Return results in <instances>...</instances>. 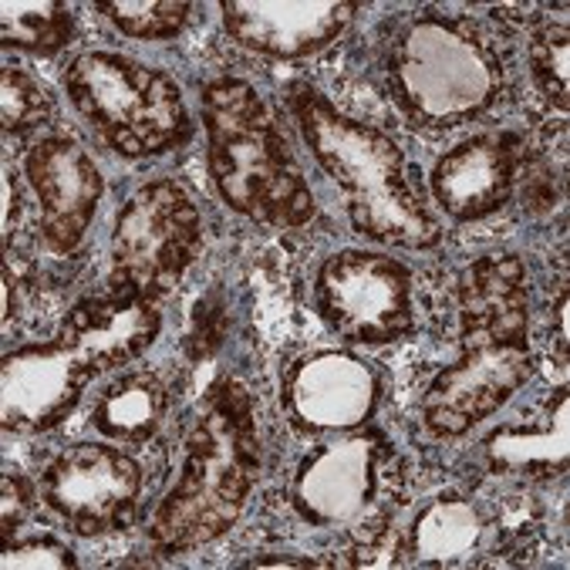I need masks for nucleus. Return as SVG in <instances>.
I'll list each match as a JSON object with an SVG mask.
<instances>
[{"label": "nucleus", "mask_w": 570, "mask_h": 570, "mask_svg": "<svg viewBox=\"0 0 570 570\" xmlns=\"http://www.w3.org/2000/svg\"><path fill=\"white\" fill-rule=\"evenodd\" d=\"M261 473V435L250 392L237 382H219L193 432L176 487L153 513L149 537L166 553H183L219 540L230 530Z\"/></svg>", "instance_id": "1"}, {"label": "nucleus", "mask_w": 570, "mask_h": 570, "mask_svg": "<svg viewBox=\"0 0 570 570\" xmlns=\"http://www.w3.org/2000/svg\"><path fill=\"white\" fill-rule=\"evenodd\" d=\"M291 101L304 142L337 183L358 234L409 250H425L442 240L439 219L409 186L405 159L395 139L375 126L341 116L324 95L307 85H297Z\"/></svg>", "instance_id": "2"}, {"label": "nucleus", "mask_w": 570, "mask_h": 570, "mask_svg": "<svg viewBox=\"0 0 570 570\" xmlns=\"http://www.w3.org/2000/svg\"><path fill=\"white\" fill-rule=\"evenodd\" d=\"M203 126L209 173L237 213L271 226H304L314 196L301 163L264 95L240 78H216L203 88Z\"/></svg>", "instance_id": "3"}, {"label": "nucleus", "mask_w": 570, "mask_h": 570, "mask_svg": "<svg viewBox=\"0 0 570 570\" xmlns=\"http://www.w3.org/2000/svg\"><path fill=\"white\" fill-rule=\"evenodd\" d=\"M389 81L412 122L449 129L483 116L500 98L503 71L476 28L442 14H419L392 45Z\"/></svg>", "instance_id": "4"}, {"label": "nucleus", "mask_w": 570, "mask_h": 570, "mask_svg": "<svg viewBox=\"0 0 570 570\" xmlns=\"http://www.w3.org/2000/svg\"><path fill=\"white\" fill-rule=\"evenodd\" d=\"M65 88L81 119L126 159L173 153L193 132L179 85L132 58L88 51L68 65Z\"/></svg>", "instance_id": "5"}, {"label": "nucleus", "mask_w": 570, "mask_h": 570, "mask_svg": "<svg viewBox=\"0 0 570 570\" xmlns=\"http://www.w3.org/2000/svg\"><path fill=\"white\" fill-rule=\"evenodd\" d=\"M199 247L203 219L193 196L173 179H156L119 213L111 244V291L159 301L183 281Z\"/></svg>", "instance_id": "6"}, {"label": "nucleus", "mask_w": 570, "mask_h": 570, "mask_svg": "<svg viewBox=\"0 0 570 570\" xmlns=\"http://www.w3.org/2000/svg\"><path fill=\"white\" fill-rule=\"evenodd\" d=\"M317 307L355 345H392L412 331L409 271L382 254L341 250L317 274Z\"/></svg>", "instance_id": "7"}, {"label": "nucleus", "mask_w": 570, "mask_h": 570, "mask_svg": "<svg viewBox=\"0 0 570 570\" xmlns=\"http://www.w3.org/2000/svg\"><path fill=\"white\" fill-rule=\"evenodd\" d=\"M142 493V470L111 445H75L41 473V500L71 530L95 537L126 530Z\"/></svg>", "instance_id": "8"}, {"label": "nucleus", "mask_w": 570, "mask_h": 570, "mask_svg": "<svg viewBox=\"0 0 570 570\" xmlns=\"http://www.w3.org/2000/svg\"><path fill=\"white\" fill-rule=\"evenodd\" d=\"M533 372L530 341H463V358L425 392V425L439 435H463L523 389Z\"/></svg>", "instance_id": "9"}, {"label": "nucleus", "mask_w": 570, "mask_h": 570, "mask_svg": "<svg viewBox=\"0 0 570 570\" xmlns=\"http://www.w3.org/2000/svg\"><path fill=\"white\" fill-rule=\"evenodd\" d=\"M385 442L375 432L341 435L337 442L311 452L294 476V507L327 530H348L368 523L379 500Z\"/></svg>", "instance_id": "10"}, {"label": "nucleus", "mask_w": 570, "mask_h": 570, "mask_svg": "<svg viewBox=\"0 0 570 570\" xmlns=\"http://www.w3.org/2000/svg\"><path fill=\"white\" fill-rule=\"evenodd\" d=\"M95 375L61 345L18 348L0 365V415L11 432H41L58 425L81 399Z\"/></svg>", "instance_id": "11"}, {"label": "nucleus", "mask_w": 570, "mask_h": 570, "mask_svg": "<svg viewBox=\"0 0 570 570\" xmlns=\"http://www.w3.org/2000/svg\"><path fill=\"white\" fill-rule=\"evenodd\" d=\"M379 402L375 372L348 352H314L284 375L287 412L314 432H352Z\"/></svg>", "instance_id": "12"}, {"label": "nucleus", "mask_w": 570, "mask_h": 570, "mask_svg": "<svg viewBox=\"0 0 570 570\" xmlns=\"http://www.w3.org/2000/svg\"><path fill=\"white\" fill-rule=\"evenodd\" d=\"M28 179L41 203V237L55 254H71L101 199V173L68 136H48L28 153Z\"/></svg>", "instance_id": "13"}, {"label": "nucleus", "mask_w": 570, "mask_h": 570, "mask_svg": "<svg viewBox=\"0 0 570 570\" xmlns=\"http://www.w3.org/2000/svg\"><path fill=\"white\" fill-rule=\"evenodd\" d=\"M348 0H223V21L250 51L307 58L334 45L355 18Z\"/></svg>", "instance_id": "14"}, {"label": "nucleus", "mask_w": 570, "mask_h": 570, "mask_svg": "<svg viewBox=\"0 0 570 570\" xmlns=\"http://www.w3.org/2000/svg\"><path fill=\"white\" fill-rule=\"evenodd\" d=\"M156 334H159L156 301L111 291L108 297L85 301L71 314H65L55 337L91 375H98L139 358L156 341Z\"/></svg>", "instance_id": "15"}, {"label": "nucleus", "mask_w": 570, "mask_h": 570, "mask_svg": "<svg viewBox=\"0 0 570 570\" xmlns=\"http://www.w3.org/2000/svg\"><path fill=\"white\" fill-rule=\"evenodd\" d=\"M523 146L513 132H483L455 146L432 173L439 206L455 219H483L497 213L517 186Z\"/></svg>", "instance_id": "16"}, {"label": "nucleus", "mask_w": 570, "mask_h": 570, "mask_svg": "<svg viewBox=\"0 0 570 570\" xmlns=\"http://www.w3.org/2000/svg\"><path fill=\"white\" fill-rule=\"evenodd\" d=\"M463 341H530V287L527 267L510 257H483L460 277Z\"/></svg>", "instance_id": "17"}, {"label": "nucleus", "mask_w": 570, "mask_h": 570, "mask_svg": "<svg viewBox=\"0 0 570 570\" xmlns=\"http://www.w3.org/2000/svg\"><path fill=\"white\" fill-rule=\"evenodd\" d=\"M169 409V392L163 385L159 375L153 372H139V375H126L116 385H108L91 412V425L108 435L129 445L149 442Z\"/></svg>", "instance_id": "18"}, {"label": "nucleus", "mask_w": 570, "mask_h": 570, "mask_svg": "<svg viewBox=\"0 0 570 570\" xmlns=\"http://www.w3.org/2000/svg\"><path fill=\"white\" fill-rule=\"evenodd\" d=\"M547 429H500L487 455L500 473H563L567 466V395Z\"/></svg>", "instance_id": "19"}, {"label": "nucleus", "mask_w": 570, "mask_h": 570, "mask_svg": "<svg viewBox=\"0 0 570 570\" xmlns=\"http://www.w3.org/2000/svg\"><path fill=\"white\" fill-rule=\"evenodd\" d=\"M483 517L463 500H439L415 523V553L422 563H460L480 547Z\"/></svg>", "instance_id": "20"}, {"label": "nucleus", "mask_w": 570, "mask_h": 570, "mask_svg": "<svg viewBox=\"0 0 570 570\" xmlns=\"http://www.w3.org/2000/svg\"><path fill=\"white\" fill-rule=\"evenodd\" d=\"M75 35V11L58 0H8L0 8V41L4 48L31 51V55H55Z\"/></svg>", "instance_id": "21"}, {"label": "nucleus", "mask_w": 570, "mask_h": 570, "mask_svg": "<svg viewBox=\"0 0 570 570\" xmlns=\"http://www.w3.org/2000/svg\"><path fill=\"white\" fill-rule=\"evenodd\" d=\"M95 8L122 35L146 41L176 38L189 21L186 0H101Z\"/></svg>", "instance_id": "22"}, {"label": "nucleus", "mask_w": 570, "mask_h": 570, "mask_svg": "<svg viewBox=\"0 0 570 570\" xmlns=\"http://www.w3.org/2000/svg\"><path fill=\"white\" fill-rule=\"evenodd\" d=\"M0 119L8 132H31L51 119V98L38 78L8 65L0 71Z\"/></svg>", "instance_id": "23"}, {"label": "nucleus", "mask_w": 570, "mask_h": 570, "mask_svg": "<svg viewBox=\"0 0 570 570\" xmlns=\"http://www.w3.org/2000/svg\"><path fill=\"white\" fill-rule=\"evenodd\" d=\"M530 68L540 91L567 111L570 98V35L567 24H547L530 45Z\"/></svg>", "instance_id": "24"}, {"label": "nucleus", "mask_w": 570, "mask_h": 570, "mask_svg": "<svg viewBox=\"0 0 570 570\" xmlns=\"http://www.w3.org/2000/svg\"><path fill=\"white\" fill-rule=\"evenodd\" d=\"M0 567L4 570H41V567L68 570V567H75V553L51 537H35V540L8 543L4 557H0Z\"/></svg>", "instance_id": "25"}, {"label": "nucleus", "mask_w": 570, "mask_h": 570, "mask_svg": "<svg viewBox=\"0 0 570 570\" xmlns=\"http://www.w3.org/2000/svg\"><path fill=\"white\" fill-rule=\"evenodd\" d=\"M226 337V304L219 294L203 297L196 314H193V331H189V352L193 358L213 355Z\"/></svg>", "instance_id": "26"}, {"label": "nucleus", "mask_w": 570, "mask_h": 570, "mask_svg": "<svg viewBox=\"0 0 570 570\" xmlns=\"http://www.w3.org/2000/svg\"><path fill=\"white\" fill-rule=\"evenodd\" d=\"M35 510V497L28 490V483L14 473L0 476V527H4V537H11Z\"/></svg>", "instance_id": "27"}, {"label": "nucleus", "mask_w": 570, "mask_h": 570, "mask_svg": "<svg viewBox=\"0 0 570 570\" xmlns=\"http://www.w3.org/2000/svg\"><path fill=\"white\" fill-rule=\"evenodd\" d=\"M527 209L530 213H550L563 199V183L540 163L527 166Z\"/></svg>", "instance_id": "28"}, {"label": "nucleus", "mask_w": 570, "mask_h": 570, "mask_svg": "<svg viewBox=\"0 0 570 570\" xmlns=\"http://www.w3.org/2000/svg\"><path fill=\"white\" fill-rule=\"evenodd\" d=\"M24 230V196L14 179V173H4V247L14 244V237Z\"/></svg>", "instance_id": "29"}, {"label": "nucleus", "mask_w": 570, "mask_h": 570, "mask_svg": "<svg viewBox=\"0 0 570 570\" xmlns=\"http://www.w3.org/2000/svg\"><path fill=\"white\" fill-rule=\"evenodd\" d=\"M567 304H570V294L560 291V304H557V314H560V362L567 365Z\"/></svg>", "instance_id": "30"}]
</instances>
